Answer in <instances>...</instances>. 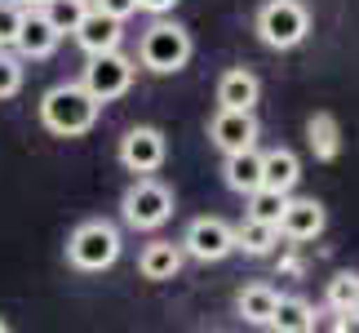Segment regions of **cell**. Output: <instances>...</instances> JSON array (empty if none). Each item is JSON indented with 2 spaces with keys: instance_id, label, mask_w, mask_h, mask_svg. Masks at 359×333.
I'll return each mask as SVG.
<instances>
[{
  "instance_id": "5",
  "label": "cell",
  "mask_w": 359,
  "mask_h": 333,
  "mask_svg": "<svg viewBox=\"0 0 359 333\" xmlns=\"http://www.w3.org/2000/svg\"><path fill=\"white\" fill-rule=\"evenodd\" d=\"M311 32V13L302 0H266L257 9V40L266 49H297Z\"/></svg>"
},
{
  "instance_id": "18",
  "label": "cell",
  "mask_w": 359,
  "mask_h": 333,
  "mask_svg": "<svg viewBox=\"0 0 359 333\" xmlns=\"http://www.w3.org/2000/svg\"><path fill=\"white\" fill-rule=\"evenodd\" d=\"M306 138H311L315 160H337V151H341V124H337L333 111H315V116L306 120Z\"/></svg>"
},
{
  "instance_id": "25",
  "label": "cell",
  "mask_w": 359,
  "mask_h": 333,
  "mask_svg": "<svg viewBox=\"0 0 359 333\" xmlns=\"http://www.w3.org/2000/svg\"><path fill=\"white\" fill-rule=\"evenodd\" d=\"M18 22H22V5L18 0H0V45H13Z\"/></svg>"
},
{
  "instance_id": "23",
  "label": "cell",
  "mask_w": 359,
  "mask_h": 333,
  "mask_svg": "<svg viewBox=\"0 0 359 333\" xmlns=\"http://www.w3.org/2000/svg\"><path fill=\"white\" fill-rule=\"evenodd\" d=\"M36 9L45 13V18L58 27L62 36H67V32H72V27L80 22V13L89 9V0H45V5H36Z\"/></svg>"
},
{
  "instance_id": "26",
  "label": "cell",
  "mask_w": 359,
  "mask_h": 333,
  "mask_svg": "<svg viewBox=\"0 0 359 333\" xmlns=\"http://www.w3.org/2000/svg\"><path fill=\"white\" fill-rule=\"evenodd\" d=\"M98 9L124 22V18H133V13H137V0H98Z\"/></svg>"
},
{
  "instance_id": "15",
  "label": "cell",
  "mask_w": 359,
  "mask_h": 333,
  "mask_svg": "<svg viewBox=\"0 0 359 333\" xmlns=\"http://www.w3.org/2000/svg\"><path fill=\"white\" fill-rule=\"evenodd\" d=\"M262 98V85L248 67H231L217 80V107H253Z\"/></svg>"
},
{
  "instance_id": "21",
  "label": "cell",
  "mask_w": 359,
  "mask_h": 333,
  "mask_svg": "<svg viewBox=\"0 0 359 333\" xmlns=\"http://www.w3.org/2000/svg\"><path fill=\"white\" fill-rule=\"evenodd\" d=\"M248 218H257V222H280V214H284V204H288V191H275V187H253L248 191Z\"/></svg>"
},
{
  "instance_id": "3",
  "label": "cell",
  "mask_w": 359,
  "mask_h": 333,
  "mask_svg": "<svg viewBox=\"0 0 359 333\" xmlns=\"http://www.w3.org/2000/svg\"><path fill=\"white\" fill-rule=\"evenodd\" d=\"M116 258H120V231L107 218H89L67 235V262L76 271H89V275L107 271L116 267Z\"/></svg>"
},
{
  "instance_id": "29",
  "label": "cell",
  "mask_w": 359,
  "mask_h": 333,
  "mask_svg": "<svg viewBox=\"0 0 359 333\" xmlns=\"http://www.w3.org/2000/svg\"><path fill=\"white\" fill-rule=\"evenodd\" d=\"M18 5H45V0H18Z\"/></svg>"
},
{
  "instance_id": "7",
  "label": "cell",
  "mask_w": 359,
  "mask_h": 333,
  "mask_svg": "<svg viewBox=\"0 0 359 333\" xmlns=\"http://www.w3.org/2000/svg\"><path fill=\"white\" fill-rule=\"evenodd\" d=\"M177 244L196 262H222V258L236 254V227L222 222V218H191V227Z\"/></svg>"
},
{
  "instance_id": "9",
  "label": "cell",
  "mask_w": 359,
  "mask_h": 333,
  "mask_svg": "<svg viewBox=\"0 0 359 333\" xmlns=\"http://www.w3.org/2000/svg\"><path fill=\"white\" fill-rule=\"evenodd\" d=\"M209 143L217 151H244L257 143V116L253 107H217V116L209 120Z\"/></svg>"
},
{
  "instance_id": "6",
  "label": "cell",
  "mask_w": 359,
  "mask_h": 333,
  "mask_svg": "<svg viewBox=\"0 0 359 333\" xmlns=\"http://www.w3.org/2000/svg\"><path fill=\"white\" fill-rule=\"evenodd\" d=\"M133 76H137V63L124 58L120 49H107V53H89L80 85H85L98 103H116V98H124V93H129Z\"/></svg>"
},
{
  "instance_id": "11",
  "label": "cell",
  "mask_w": 359,
  "mask_h": 333,
  "mask_svg": "<svg viewBox=\"0 0 359 333\" xmlns=\"http://www.w3.org/2000/svg\"><path fill=\"white\" fill-rule=\"evenodd\" d=\"M324 222H328V214H324V204L315 200V196H293L288 191V204H284V214H280V235L284 240H293V244H302V240H315V235L324 231Z\"/></svg>"
},
{
  "instance_id": "16",
  "label": "cell",
  "mask_w": 359,
  "mask_h": 333,
  "mask_svg": "<svg viewBox=\"0 0 359 333\" xmlns=\"http://www.w3.org/2000/svg\"><path fill=\"white\" fill-rule=\"evenodd\" d=\"M297 178H302V160H297V151L275 147V151H266V156H262V187L293 191V187H297Z\"/></svg>"
},
{
  "instance_id": "12",
  "label": "cell",
  "mask_w": 359,
  "mask_h": 333,
  "mask_svg": "<svg viewBox=\"0 0 359 333\" xmlns=\"http://www.w3.org/2000/svg\"><path fill=\"white\" fill-rule=\"evenodd\" d=\"M72 36H76V45L85 49V53H107V49H120V40H124V22L111 18V13H102L98 5L80 13V22L72 27Z\"/></svg>"
},
{
  "instance_id": "24",
  "label": "cell",
  "mask_w": 359,
  "mask_h": 333,
  "mask_svg": "<svg viewBox=\"0 0 359 333\" xmlns=\"http://www.w3.org/2000/svg\"><path fill=\"white\" fill-rule=\"evenodd\" d=\"M22 89V58L9 53V45H0V103L13 98Z\"/></svg>"
},
{
  "instance_id": "19",
  "label": "cell",
  "mask_w": 359,
  "mask_h": 333,
  "mask_svg": "<svg viewBox=\"0 0 359 333\" xmlns=\"http://www.w3.org/2000/svg\"><path fill=\"white\" fill-rule=\"evenodd\" d=\"M236 249H244L248 258H266L280 249V227H271V222H257V218H244L236 227Z\"/></svg>"
},
{
  "instance_id": "8",
  "label": "cell",
  "mask_w": 359,
  "mask_h": 333,
  "mask_svg": "<svg viewBox=\"0 0 359 333\" xmlns=\"http://www.w3.org/2000/svg\"><path fill=\"white\" fill-rule=\"evenodd\" d=\"M164 156H169V147H164V133L156 124H133L120 138V164L129 174H156L164 164Z\"/></svg>"
},
{
  "instance_id": "1",
  "label": "cell",
  "mask_w": 359,
  "mask_h": 333,
  "mask_svg": "<svg viewBox=\"0 0 359 333\" xmlns=\"http://www.w3.org/2000/svg\"><path fill=\"white\" fill-rule=\"evenodd\" d=\"M98 111H102V103L80 80H67V85L45 89V98H40V124L53 138H80L98 124Z\"/></svg>"
},
{
  "instance_id": "27",
  "label": "cell",
  "mask_w": 359,
  "mask_h": 333,
  "mask_svg": "<svg viewBox=\"0 0 359 333\" xmlns=\"http://www.w3.org/2000/svg\"><path fill=\"white\" fill-rule=\"evenodd\" d=\"M177 5V0H137V9H147V13H169Z\"/></svg>"
},
{
  "instance_id": "14",
  "label": "cell",
  "mask_w": 359,
  "mask_h": 333,
  "mask_svg": "<svg viewBox=\"0 0 359 333\" xmlns=\"http://www.w3.org/2000/svg\"><path fill=\"white\" fill-rule=\"evenodd\" d=\"M222 178H226V187H231V191H240V196H248L253 187H262V156H257V147L226 151Z\"/></svg>"
},
{
  "instance_id": "2",
  "label": "cell",
  "mask_w": 359,
  "mask_h": 333,
  "mask_svg": "<svg viewBox=\"0 0 359 333\" xmlns=\"http://www.w3.org/2000/svg\"><path fill=\"white\" fill-rule=\"evenodd\" d=\"M191 53H196L191 32L182 22H169L164 13H156V22H151L142 32V40H137V63H142L147 72H156V76L182 72V67L191 63Z\"/></svg>"
},
{
  "instance_id": "10",
  "label": "cell",
  "mask_w": 359,
  "mask_h": 333,
  "mask_svg": "<svg viewBox=\"0 0 359 333\" xmlns=\"http://www.w3.org/2000/svg\"><path fill=\"white\" fill-rule=\"evenodd\" d=\"M58 40H62V32L45 13L36 5H22V22H18V32H13V53H18V58H49V53L58 49Z\"/></svg>"
},
{
  "instance_id": "17",
  "label": "cell",
  "mask_w": 359,
  "mask_h": 333,
  "mask_svg": "<svg viewBox=\"0 0 359 333\" xmlns=\"http://www.w3.org/2000/svg\"><path fill=\"white\" fill-rule=\"evenodd\" d=\"M275 302H280V294H275L271 285H248V289H240L236 311H240V320H244V325H262V329H271Z\"/></svg>"
},
{
  "instance_id": "4",
  "label": "cell",
  "mask_w": 359,
  "mask_h": 333,
  "mask_svg": "<svg viewBox=\"0 0 359 333\" xmlns=\"http://www.w3.org/2000/svg\"><path fill=\"white\" fill-rule=\"evenodd\" d=\"M120 218L133 231H156L173 218V191L151 174H137V183L120 196Z\"/></svg>"
},
{
  "instance_id": "22",
  "label": "cell",
  "mask_w": 359,
  "mask_h": 333,
  "mask_svg": "<svg viewBox=\"0 0 359 333\" xmlns=\"http://www.w3.org/2000/svg\"><path fill=\"white\" fill-rule=\"evenodd\" d=\"M328 307L337 315L359 307V271H337L333 280H328Z\"/></svg>"
},
{
  "instance_id": "13",
  "label": "cell",
  "mask_w": 359,
  "mask_h": 333,
  "mask_svg": "<svg viewBox=\"0 0 359 333\" xmlns=\"http://www.w3.org/2000/svg\"><path fill=\"white\" fill-rule=\"evenodd\" d=\"M182 244H173V240H151L142 249V258H137V271L147 275V280H173L177 271H182Z\"/></svg>"
},
{
  "instance_id": "28",
  "label": "cell",
  "mask_w": 359,
  "mask_h": 333,
  "mask_svg": "<svg viewBox=\"0 0 359 333\" xmlns=\"http://www.w3.org/2000/svg\"><path fill=\"white\" fill-rule=\"evenodd\" d=\"M351 325H355V329H359V307H355V311H351Z\"/></svg>"
},
{
  "instance_id": "20",
  "label": "cell",
  "mask_w": 359,
  "mask_h": 333,
  "mask_svg": "<svg viewBox=\"0 0 359 333\" xmlns=\"http://www.w3.org/2000/svg\"><path fill=\"white\" fill-rule=\"evenodd\" d=\"M271 329H280V333H311L315 329V307L306 298H280V302H275V315H271Z\"/></svg>"
},
{
  "instance_id": "30",
  "label": "cell",
  "mask_w": 359,
  "mask_h": 333,
  "mask_svg": "<svg viewBox=\"0 0 359 333\" xmlns=\"http://www.w3.org/2000/svg\"><path fill=\"white\" fill-rule=\"evenodd\" d=\"M5 329H9V325H5V320H0V333H5Z\"/></svg>"
}]
</instances>
